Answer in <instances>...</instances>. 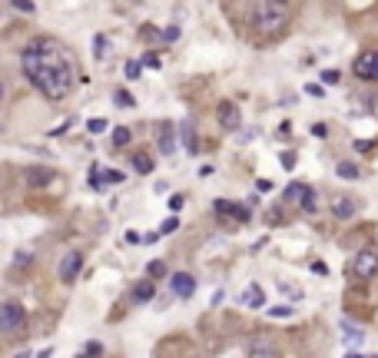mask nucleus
<instances>
[{
  "label": "nucleus",
  "mask_w": 378,
  "mask_h": 358,
  "mask_svg": "<svg viewBox=\"0 0 378 358\" xmlns=\"http://www.w3.org/2000/svg\"><path fill=\"white\" fill-rule=\"evenodd\" d=\"M312 272L315 276H328V265L325 262H312Z\"/></svg>",
  "instance_id": "nucleus-41"
},
{
  "label": "nucleus",
  "mask_w": 378,
  "mask_h": 358,
  "mask_svg": "<svg viewBox=\"0 0 378 358\" xmlns=\"http://www.w3.org/2000/svg\"><path fill=\"white\" fill-rule=\"evenodd\" d=\"M123 76L126 80H139V76H143V60H130L123 67Z\"/></svg>",
  "instance_id": "nucleus-20"
},
{
  "label": "nucleus",
  "mask_w": 378,
  "mask_h": 358,
  "mask_svg": "<svg viewBox=\"0 0 378 358\" xmlns=\"http://www.w3.org/2000/svg\"><path fill=\"white\" fill-rule=\"evenodd\" d=\"M265 7H285V0H265Z\"/></svg>",
  "instance_id": "nucleus-44"
},
{
  "label": "nucleus",
  "mask_w": 378,
  "mask_h": 358,
  "mask_svg": "<svg viewBox=\"0 0 378 358\" xmlns=\"http://www.w3.org/2000/svg\"><path fill=\"white\" fill-rule=\"evenodd\" d=\"M24 179H27V186H47L50 179H57V173L47 170V166H27Z\"/></svg>",
  "instance_id": "nucleus-12"
},
{
  "label": "nucleus",
  "mask_w": 378,
  "mask_h": 358,
  "mask_svg": "<svg viewBox=\"0 0 378 358\" xmlns=\"http://www.w3.org/2000/svg\"><path fill=\"white\" fill-rule=\"evenodd\" d=\"M256 186H259V193H272V179H259Z\"/></svg>",
  "instance_id": "nucleus-42"
},
{
  "label": "nucleus",
  "mask_w": 378,
  "mask_h": 358,
  "mask_svg": "<svg viewBox=\"0 0 378 358\" xmlns=\"http://www.w3.org/2000/svg\"><path fill=\"white\" fill-rule=\"evenodd\" d=\"M100 352H103V348H100V345H96V342H93V345H87V355H93V358H96V355H100Z\"/></svg>",
  "instance_id": "nucleus-43"
},
{
  "label": "nucleus",
  "mask_w": 378,
  "mask_h": 358,
  "mask_svg": "<svg viewBox=\"0 0 378 358\" xmlns=\"http://www.w3.org/2000/svg\"><path fill=\"white\" fill-rule=\"evenodd\" d=\"M233 216H236L239 222H249V216H252V213H249L246 206H239V202H236V206H233Z\"/></svg>",
  "instance_id": "nucleus-34"
},
{
  "label": "nucleus",
  "mask_w": 378,
  "mask_h": 358,
  "mask_svg": "<svg viewBox=\"0 0 378 358\" xmlns=\"http://www.w3.org/2000/svg\"><path fill=\"white\" fill-rule=\"evenodd\" d=\"M216 119H219V126L229 130V133H236L242 126V113H239V107H236L233 100H222L219 107H216Z\"/></svg>",
  "instance_id": "nucleus-4"
},
{
  "label": "nucleus",
  "mask_w": 378,
  "mask_h": 358,
  "mask_svg": "<svg viewBox=\"0 0 378 358\" xmlns=\"http://www.w3.org/2000/svg\"><path fill=\"white\" fill-rule=\"evenodd\" d=\"M24 319H27V312H24V305H20V302H4V305H0V332H17L20 325H24Z\"/></svg>",
  "instance_id": "nucleus-2"
},
{
  "label": "nucleus",
  "mask_w": 378,
  "mask_h": 358,
  "mask_svg": "<svg viewBox=\"0 0 378 358\" xmlns=\"http://www.w3.org/2000/svg\"><path fill=\"white\" fill-rule=\"evenodd\" d=\"M335 173H339L342 179H355V176H359V166H355V163H348V159H342V163L335 166Z\"/></svg>",
  "instance_id": "nucleus-21"
},
{
  "label": "nucleus",
  "mask_w": 378,
  "mask_h": 358,
  "mask_svg": "<svg viewBox=\"0 0 378 358\" xmlns=\"http://www.w3.org/2000/svg\"><path fill=\"white\" fill-rule=\"evenodd\" d=\"M123 239H126V245H139V242H146V236H139L136 229H130V233H126Z\"/></svg>",
  "instance_id": "nucleus-35"
},
{
  "label": "nucleus",
  "mask_w": 378,
  "mask_h": 358,
  "mask_svg": "<svg viewBox=\"0 0 378 358\" xmlns=\"http://www.w3.org/2000/svg\"><path fill=\"white\" fill-rule=\"evenodd\" d=\"M103 47H107V37H103V33H96V37H93V57H96V60H103V53H107Z\"/></svg>",
  "instance_id": "nucleus-28"
},
{
  "label": "nucleus",
  "mask_w": 378,
  "mask_h": 358,
  "mask_svg": "<svg viewBox=\"0 0 378 358\" xmlns=\"http://www.w3.org/2000/svg\"><path fill=\"white\" fill-rule=\"evenodd\" d=\"M130 139H133V130H130V126H116V130H113V146H116V150L130 146Z\"/></svg>",
  "instance_id": "nucleus-19"
},
{
  "label": "nucleus",
  "mask_w": 378,
  "mask_h": 358,
  "mask_svg": "<svg viewBox=\"0 0 378 358\" xmlns=\"http://www.w3.org/2000/svg\"><path fill=\"white\" fill-rule=\"evenodd\" d=\"M159 63H163L159 53H146V57H143V67H159Z\"/></svg>",
  "instance_id": "nucleus-38"
},
{
  "label": "nucleus",
  "mask_w": 378,
  "mask_h": 358,
  "mask_svg": "<svg viewBox=\"0 0 378 358\" xmlns=\"http://www.w3.org/2000/svg\"><path fill=\"white\" fill-rule=\"evenodd\" d=\"M312 136H319V139L328 136V126H325V123H312Z\"/></svg>",
  "instance_id": "nucleus-39"
},
{
  "label": "nucleus",
  "mask_w": 378,
  "mask_h": 358,
  "mask_svg": "<svg viewBox=\"0 0 378 358\" xmlns=\"http://www.w3.org/2000/svg\"><path fill=\"white\" fill-rule=\"evenodd\" d=\"M130 156H133V170H136V173H143V176L153 173V159L146 156V153H130Z\"/></svg>",
  "instance_id": "nucleus-17"
},
{
  "label": "nucleus",
  "mask_w": 378,
  "mask_h": 358,
  "mask_svg": "<svg viewBox=\"0 0 378 358\" xmlns=\"http://www.w3.org/2000/svg\"><path fill=\"white\" fill-rule=\"evenodd\" d=\"M339 80H342L339 70H322V83H325V87H335Z\"/></svg>",
  "instance_id": "nucleus-29"
},
{
  "label": "nucleus",
  "mask_w": 378,
  "mask_h": 358,
  "mask_svg": "<svg viewBox=\"0 0 378 358\" xmlns=\"http://www.w3.org/2000/svg\"><path fill=\"white\" fill-rule=\"evenodd\" d=\"M352 272L359 279H372L375 272H378V259L372 256V252H362V256H355V262H352Z\"/></svg>",
  "instance_id": "nucleus-10"
},
{
  "label": "nucleus",
  "mask_w": 378,
  "mask_h": 358,
  "mask_svg": "<svg viewBox=\"0 0 378 358\" xmlns=\"http://www.w3.org/2000/svg\"><path fill=\"white\" fill-rule=\"evenodd\" d=\"M368 358H378V355H368Z\"/></svg>",
  "instance_id": "nucleus-47"
},
{
  "label": "nucleus",
  "mask_w": 378,
  "mask_h": 358,
  "mask_svg": "<svg viewBox=\"0 0 378 358\" xmlns=\"http://www.w3.org/2000/svg\"><path fill=\"white\" fill-rule=\"evenodd\" d=\"M146 272H150V279H163L166 276V262L163 259H153V262L146 265Z\"/></svg>",
  "instance_id": "nucleus-22"
},
{
  "label": "nucleus",
  "mask_w": 378,
  "mask_h": 358,
  "mask_svg": "<svg viewBox=\"0 0 378 358\" xmlns=\"http://www.w3.org/2000/svg\"><path fill=\"white\" fill-rule=\"evenodd\" d=\"M345 358H362V355H345Z\"/></svg>",
  "instance_id": "nucleus-46"
},
{
  "label": "nucleus",
  "mask_w": 378,
  "mask_h": 358,
  "mask_svg": "<svg viewBox=\"0 0 378 358\" xmlns=\"http://www.w3.org/2000/svg\"><path fill=\"white\" fill-rule=\"evenodd\" d=\"M113 100H116V107H120V110H130L133 103H136L130 93H126V90H116V93H113Z\"/></svg>",
  "instance_id": "nucleus-24"
},
{
  "label": "nucleus",
  "mask_w": 378,
  "mask_h": 358,
  "mask_svg": "<svg viewBox=\"0 0 378 358\" xmlns=\"http://www.w3.org/2000/svg\"><path fill=\"white\" fill-rule=\"evenodd\" d=\"M179 143L186 146V156H196V153H199V136H196L193 123H183V126H179Z\"/></svg>",
  "instance_id": "nucleus-13"
},
{
  "label": "nucleus",
  "mask_w": 378,
  "mask_h": 358,
  "mask_svg": "<svg viewBox=\"0 0 378 358\" xmlns=\"http://www.w3.org/2000/svg\"><path fill=\"white\" fill-rule=\"evenodd\" d=\"M20 63H24V73L47 100H63L73 87V67L63 57L60 44L53 40H37L30 44L24 53H20Z\"/></svg>",
  "instance_id": "nucleus-1"
},
{
  "label": "nucleus",
  "mask_w": 378,
  "mask_h": 358,
  "mask_svg": "<svg viewBox=\"0 0 378 358\" xmlns=\"http://www.w3.org/2000/svg\"><path fill=\"white\" fill-rule=\"evenodd\" d=\"M252 20H256L259 30L276 33V30H282V24H285V10H282V7H265V10H256Z\"/></svg>",
  "instance_id": "nucleus-3"
},
{
  "label": "nucleus",
  "mask_w": 378,
  "mask_h": 358,
  "mask_svg": "<svg viewBox=\"0 0 378 358\" xmlns=\"http://www.w3.org/2000/svg\"><path fill=\"white\" fill-rule=\"evenodd\" d=\"M355 76L359 80H378V50H368L355 60Z\"/></svg>",
  "instance_id": "nucleus-7"
},
{
  "label": "nucleus",
  "mask_w": 378,
  "mask_h": 358,
  "mask_svg": "<svg viewBox=\"0 0 378 358\" xmlns=\"http://www.w3.org/2000/svg\"><path fill=\"white\" fill-rule=\"evenodd\" d=\"M13 358H33V355H30V348H27V352H17Z\"/></svg>",
  "instance_id": "nucleus-45"
},
{
  "label": "nucleus",
  "mask_w": 378,
  "mask_h": 358,
  "mask_svg": "<svg viewBox=\"0 0 378 358\" xmlns=\"http://www.w3.org/2000/svg\"><path fill=\"white\" fill-rule=\"evenodd\" d=\"M233 206H236V202H229V199H216V202H213V209H216L219 216H233Z\"/></svg>",
  "instance_id": "nucleus-27"
},
{
  "label": "nucleus",
  "mask_w": 378,
  "mask_h": 358,
  "mask_svg": "<svg viewBox=\"0 0 378 358\" xmlns=\"http://www.w3.org/2000/svg\"><path fill=\"white\" fill-rule=\"evenodd\" d=\"M279 163H282V170H296L299 159H296V153H292V150H282V153H279Z\"/></svg>",
  "instance_id": "nucleus-25"
},
{
  "label": "nucleus",
  "mask_w": 378,
  "mask_h": 358,
  "mask_svg": "<svg viewBox=\"0 0 378 358\" xmlns=\"http://www.w3.org/2000/svg\"><path fill=\"white\" fill-rule=\"evenodd\" d=\"M305 93H309V96H319V100H322V96H325V83H305Z\"/></svg>",
  "instance_id": "nucleus-32"
},
{
  "label": "nucleus",
  "mask_w": 378,
  "mask_h": 358,
  "mask_svg": "<svg viewBox=\"0 0 378 358\" xmlns=\"http://www.w3.org/2000/svg\"><path fill=\"white\" fill-rule=\"evenodd\" d=\"M103 179H107V186H120V182H126V176L120 170H107L103 173Z\"/></svg>",
  "instance_id": "nucleus-26"
},
{
  "label": "nucleus",
  "mask_w": 378,
  "mask_h": 358,
  "mask_svg": "<svg viewBox=\"0 0 378 358\" xmlns=\"http://www.w3.org/2000/svg\"><path fill=\"white\" fill-rule=\"evenodd\" d=\"M342 335H345V342H352V345H362V342H365V332L355 328L348 319H342Z\"/></svg>",
  "instance_id": "nucleus-15"
},
{
  "label": "nucleus",
  "mask_w": 378,
  "mask_h": 358,
  "mask_svg": "<svg viewBox=\"0 0 378 358\" xmlns=\"http://www.w3.org/2000/svg\"><path fill=\"white\" fill-rule=\"evenodd\" d=\"M10 7H13V10H20V13H33V10H37L33 0H10Z\"/></svg>",
  "instance_id": "nucleus-30"
},
{
  "label": "nucleus",
  "mask_w": 378,
  "mask_h": 358,
  "mask_svg": "<svg viewBox=\"0 0 378 358\" xmlns=\"http://www.w3.org/2000/svg\"><path fill=\"white\" fill-rule=\"evenodd\" d=\"M30 252H17V256H13V265H30Z\"/></svg>",
  "instance_id": "nucleus-37"
},
{
  "label": "nucleus",
  "mask_w": 378,
  "mask_h": 358,
  "mask_svg": "<svg viewBox=\"0 0 378 358\" xmlns=\"http://www.w3.org/2000/svg\"><path fill=\"white\" fill-rule=\"evenodd\" d=\"M80 272H83V256H80V252H67L63 262H60V282L73 285L76 279H80Z\"/></svg>",
  "instance_id": "nucleus-6"
},
{
  "label": "nucleus",
  "mask_w": 378,
  "mask_h": 358,
  "mask_svg": "<svg viewBox=\"0 0 378 358\" xmlns=\"http://www.w3.org/2000/svg\"><path fill=\"white\" fill-rule=\"evenodd\" d=\"M170 209H173V213H179V209H183V196H179V193L170 196Z\"/></svg>",
  "instance_id": "nucleus-36"
},
{
  "label": "nucleus",
  "mask_w": 378,
  "mask_h": 358,
  "mask_svg": "<svg viewBox=\"0 0 378 358\" xmlns=\"http://www.w3.org/2000/svg\"><path fill=\"white\" fill-rule=\"evenodd\" d=\"M249 358H279V348L272 339H252L249 342Z\"/></svg>",
  "instance_id": "nucleus-11"
},
{
  "label": "nucleus",
  "mask_w": 378,
  "mask_h": 358,
  "mask_svg": "<svg viewBox=\"0 0 378 358\" xmlns=\"http://www.w3.org/2000/svg\"><path fill=\"white\" fill-rule=\"evenodd\" d=\"M332 213L339 216V219H352V216H355V202L352 199H335Z\"/></svg>",
  "instance_id": "nucleus-16"
},
{
  "label": "nucleus",
  "mask_w": 378,
  "mask_h": 358,
  "mask_svg": "<svg viewBox=\"0 0 378 358\" xmlns=\"http://www.w3.org/2000/svg\"><path fill=\"white\" fill-rule=\"evenodd\" d=\"M170 289H173V296L189 299L196 292V279L189 276V272H173V276H170Z\"/></svg>",
  "instance_id": "nucleus-8"
},
{
  "label": "nucleus",
  "mask_w": 378,
  "mask_h": 358,
  "mask_svg": "<svg viewBox=\"0 0 378 358\" xmlns=\"http://www.w3.org/2000/svg\"><path fill=\"white\" fill-rule=\"evenodd\" d=\"M176 229H179V219H176V216H170V219H166L163 226H159V233H163V236H170V233H176Z\"/></svg>",
  "instance_id": "nucleus-33"
},
{
  "label": "nucleus",
  "mask_w": 378,
  "mask_h": 358,
  "mask_svg": "<svg viewBox=\"0 0 378 358\" xmlns=\"http://www.w3.org/2000/svg\"><path fill=\"white\" fill-rule=\"evenodd\" d=\"M87 130L93 133V136H100V133H107V130H110V123H107V119H100V116H93V119L87 123Z\"/></svg>",
  "instance_id": "nucleus-23"
},
{
  "label": "nucleus",
  "mask_w": 378,
  "mask_h": 358,
  "mask_svg": "<svg viewBox=\"0 0 378 358\" xmlns=\"http://www.w3.org/2000/svg\"><path fill=\"white\" fill-rule=\"evenodd\" d=\"M176 37H179V30H176V27H166V30H163V40H170V44H173Z\"/></svg>",
  "instance_id": "nucleus-40"
},
{
  "label": "nucleus",
  "mask_w": 378,
  "mask_h": 358,
  "mask_svg": "<svg viewBox=\"0 0 378 358\" xmlns=\"http://www.w3.org/2000/svg\"><path fill=\"white\" fill-rule=\"evenodd\" d=\"M289 315H292L289 305H272L269 308V319H289Z\"/></svg>",
  "instance_id": "nucleus-31"
},
{
  "label": "nucleus",
  "mask_w": 378,
  "mask_h": 358,
  "mask_svg": "<svg viewBox=\"0 0 378 358\" xmlns=\"http://www.w3.org/2000/svg\"><path fill=\"white\" fill-rule=\"evenodd\" d=\"M285 199H289L292 206H302L305 213H315V193L305 182H292V186L285 189Z\"/></svg>",
  "instance_id": "nucleus-5"
},
{
  "label": "nucleus",
  "mask_w": 378,
  "mask_h": 358,
  "mask_svg": "<svg viewBox=\"0 0 378 358\" xmlns=\"http://www.w3.org/2000/svg\"><path fill=\"white\" fill-rule=\"evenodd\" d=\"M156 143H159V153H163V156H173V153H176V136H173L170 119H163V123L156 126Z\"/></svg>",
  "instance_id": "nucleus-9"
},
{
  "label": "nucleus",
  "mask_w": 378,
  "mask_h": 358,
  "mask_svg": "<svg viewBox=\"0 0 378 358\" xmlns=\"http://www.w3.org/2000/svg\"><path fill=\"white\" fill-rule=\"evenodd\" d=\"M239 302H242V305H249V308H259V305L265 302V296H262V289H259V285H252V289H249Z\"/></svg>",
  "instance_id": "nucleus-18"
},
{
  "label": "nucleus",
  "mask_w": 378,
  "mask_h": 358,
  "mask_svg": "<svg viewBox=\"0 0 378 358\" xmlns=\"http://www.w3.org/2000/svg\"><path fill=\"white\" fill-rule=\"evenodd\" d=\"M156 296V285L150 282V279H139L136 285H133V302H150Z\"/></svg>",
  "instance_id": "nucleus-14"
}]
</instances>
